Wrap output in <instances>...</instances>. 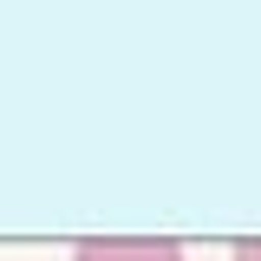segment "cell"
I'll return each mask as SVG.
<instances>
[{
	"label": "cell",
	"instance_id": "obj_1",
	"mask_svg": "<svg viewBox=\"0 0 261 261\" xmlns=\"http://www.w3.org/2000/svg\"><path fill=\"white\" fill-rule=\"evenodd\" d=\"M72 261H183L176 242H79Z\"/></svg>",
	"mask_w": 261,
	"mask_h": 261
},
{
	"label": "cell",
	"instance_id": "obj_2",
	"mask_svg": "<svg viewBox=\"0 0 261 261\" xmlns=\"http://www.w3.org/2000/svg\"><path fill=\"white\" fill-rule=\"evenodd\" d=\"M235 261H261V242L248 235V242H235Z\"/></svg>",
	"mask_w": 261,
	"mask_h": 261
}]
</instances>
